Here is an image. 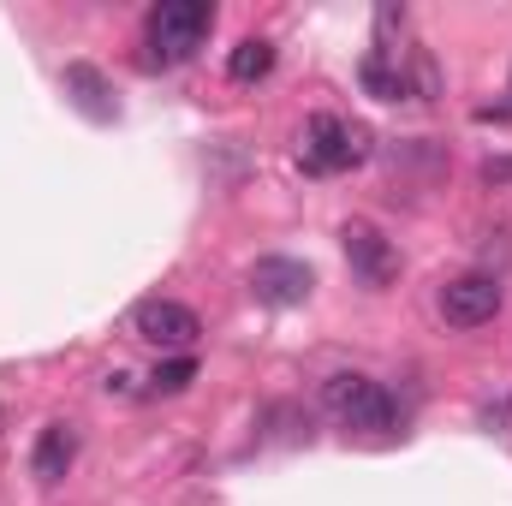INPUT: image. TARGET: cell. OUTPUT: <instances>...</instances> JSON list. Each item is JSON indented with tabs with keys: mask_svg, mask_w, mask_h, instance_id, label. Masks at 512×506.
I'll list each match as a JSON object with an SVG mask.
<instances>
[{
	"mask_svg": "<svg viewBox=\"0 0 512 506\" xmlns=\"http://www.w3.org/2000/svg\"><path fill=\"white\" fill-rule=\"evenodd\" d=\"M209 30H215V6H209V0H161V6H149V18H143L149 60H161V66L191 60V54L209 42Z\"/></svg>",
	"mask_w": 512,
	"mask_h": 506,
	"instance_id": "1",
	"label": "cell"
},
{
	"mask_svg": "<svg viewBox=\"0 0 512 506\" xmlns=\"http://www.w3.org/2000/svg\"><path fill=\"white\" fill-rule=\"evenodd\" d=\"M322 405H328L346 429H376V435H387V429L399 423V399L387 393L382 381L358 376V370H340V376L322 381Z\"/></svg>",
	"mask_w": 512,
	"mask_h": 506,
	"instance_id": "2",
	"label": "cell"
},
{
	"mask_svg": "<svg viewBox=\"0 0 512 506\" xmlns=\"http://www.w3.org/2000/svg\"><path fill=\"white\" fill-rule=\"evenodd\" d=\"M370 155V131L340 120V114H316L304 126V167L310 173H346Z\"/></svg>",
	"mask_w": 512,
	"mask_h": 506,
	"instance_id": "3",
	"label": "cell"
},
{
	"mask_svg": "<svg viewBox=\"0 0 512 506\" xmlns=\"http://www.w3.org/2000/svg\"><path fill=\"white\" fill-rule=\"evenodd\" d=\"M131 334H137L143 346H155V352H191L197 334H203V322H197V310L179 304V298H143V304L131 310Z\"/></svg>",
	"mask_w": 512,
	"mask_h": 506,
	"instance_id": "4",
	"label": "cell"
},
{
	"mask_svg": "<svg viewBox=\"0 0 512 506\" xmlns=\"http://www.w3.org/2000/svg\"><path fill=\"white\" fill-rule=\"evenodd\" d=\"M501 304H507V292H501L495 274H459V280L441 286V322L459 328V334L489 328V322L501 316Z\"/></svg>",
	"mask_w": 512,
	"mask_h": 506,
	"instance_id": "5",
	"label": "cell"
},
{
	"mask_svg": "<svg viewBox=\"0 0 512 506\" xmlns=\"http://www.w3.org/2000/svg\"><path fill=\"white\" fill-rule=\"evenodd\" d=\"M310 286H316V274H310V262H298V256H256L251 262V292L268 304V310L304 304Z\"/></svg>",
	"mask_w": 512,
	"mask_h": 506,
	"instance_id": "6",
	"label": "cell"
},
{
	"mask_svg": "<svg viewBox=\"0 0 512 506\" xmlns=\"http://www.w3.org/2000/svg\"><path fill=\"white\" fill-rule=\"evenodd\" d=\"M340 245H346V262H352V274H358L364 286H376V292H382V286L399 280V251L387 245L370 221H346Z\"/></svg>",
	"mask_w": 512,
	"mask_h": 506,
	"instance_id": "7",
	"label": "cell"
},
{
	"mask_svg": "<svg viewBox=\"0 0 512 506\" xmlns=\"http://www.w3.org/2000/svg\"><path fill=\"white\" fill-rule=\"evenodd\" d=\"M364 90L376 96V102H405L411 96V66H405V54L399 48H370L364 54Z\"/></svg>",
	"mask_w": 512,
	"mask_h": 506,
	"instance_id": "8",
	"label": "cell"
},
{
	"mask_svg": "<svg viewBox=\"0 0 512 506\" xmlns=\"http://www.w3.org/2000/svg\"><path fill=\"white\" fill-rule=\"evenodd\" d=\"M72 459H78V435H72V423H48V429L36 435V447H30V471H36V483H60V477L72 471Z\"/></svg>",
	"mask_w": 512,
	"mask_h": 506,
	"instance_id": "9",
	"label": "cell"
},
{
	"mask_svg": "<svg viewBox=\"0 0 512 506\" xmlns=\"http://www.w3.org/2000/svg\"><path fill=\"white\" fill-rule=\"evenodd\" d=\"M274 72V42L268 36H245L233 54H227V78L233 84H262Z\"/></svg>",
	"mask_w": 512,
	"mask_h": 506,
	"instance_id": "10",
	"label": "cell"
},
{
	"mask_svg": "<svg viewBox=\"0 0 512 506\" xmlns=\"http://www.w3.org/2000/svg\"><path fill=\"white\" fill-rule=\"evenodd\" d=\"M66 90H72V102H78L90 120H114V108L102 102V96H108V84H102V72H96V66H84V60H78V66H66Z\"/></svg>",
	"mask_w": 512,
	"mask_h": 506,
	"instance_id": "11",
	"label": "cell"
},
{
	"mask_svg": "<svg viewBox=\"0 0 512 506\" xmlns=\"http://www.w3.org/2000/svg\"><path fill=\"white\" fill-rule=\"evenodd\" d=\"M191 381H197V358H167V364H155L149 387H155V393H185Z\"/></svg>",
	"mask_w": 512,
	"mask_h": 506,
	"instance_id": "12",
	"label": "cell"
}]
</instances>
